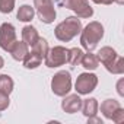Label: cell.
Listing matches in <instances>:
<instances>
[{"mask_svg": "<svg viewBox=\"0 0 124 124\" xmlns=\"http://www.w3.org/2000/svg\"><path fill=\"white\" fill-rule=\"evenodd\" d=\"M61 108L67 114H75L79 112L82 108V99L79 96V93H67L63 96L61 101Z\"/></svg>", "mask_w": 124, "mask_h": 124, "instance_id": "9", "label": "cell"}, {"mask_svg": "<svg viewBox=\"0 0 124 124\" xmlns=\"http://www.w3.org/2000/svg\"><path fill=\"white\" fill-rule=\"evenodd\" d=\"M9 53L12 54L13 60H16V61H22L23 57L29 53V45H28L26 42H23V41H18V39H16L15 44L10 47Z\"/></svg>", "mask_w": 124, "mask_h": 124, "instance_id": "10", "label": "cell"}, {"mask_svg": "<svg viewBox=\"0 0 124 124\" xmlns=\"http://www.w3.org/2000/svg\"><path fill=\"white\" fill-rule=\"evenodd\" d=\"M3 66H5V60H3V57H2V55H0V69H2Z\"/></svg>", "mask_w": 124, "mask_h": 124, "instance_id": "28", "label": "cell"}, {"mask_svg": "<svg viewBox=\"0 0 124 124\" xmlns=\"http://www.w3.org/2000/svg\"><path fill=\"white\" fill-rule=\"evenodd\" d=\"M80 66H82L83 69H86L88 72H92V70H95V69L99 66V60H98L96 54H93L92 51L83 53V55H82V60H80Z\"/></svg>", "mask_w": 124, "mask_h": 124, "instance_id": "11", "label": "cell"}, {"mask_svg": "<svg viewBox=\"0 0 124 124\" xmlns=\"http://www.w3.org/2000/svg\"><path fill=\"white\" fill-rule=\"evenodd\" d=\"M120 107H121V105H120L118 101H115V99H105V101L101 104V112H102V115H104L107 120H111L112 114H114Z\"/></svg>", "mask_w": 124, "mask_h": 124, "instance_id": "14", "label": "cell"}, {"mask_svg": "<svg viewBox=\"0 0 124 124\" xmlns=\"http://www.w3.org/2000/svg\"><path fill=\"white\" fill-rule=\"evenodd\" d=\"M34 16H35V9L31 5H22L16 13V18L21 22H31L34 19Z\"/></svg>", "mask_w": 124, "mask_h": 124, "instance_id": "16", "label": "cell"}, {"mask_svg": "<svg viewBox=\"0 0 124 124\" xmlns=\"http://www.w3.org/2000/svg\"><path fill=\"white\" fill-rule=\"evenodd\" d=\"M96 85H98V76L95 73L85 72L78 76L75 82V91L79 95H89L91 92L95 91Z\"/></svg>", "mask_w": 124, "mask_h": 124, "instance_id": "5", "label": "cell"}, {"mask_svg": "<svg viewBox=\"0 0 124 124\" xmlns=\"http://www.w3.org/2000/svg\"><path fill=\"white\" fill-rule=\"evenodd\" d=\"M111 121H114V123H117V124H120V123H123V121H124V109H123L121 107H120L114 114H112Z\"/></svg>", "mask_w": 124, "mask_h": 124, "instance_id": "24", "label": "cell"}, {"mask_svg": "<svg viewBox=\"0 0 124 124\" xmlns=\"http://www.w3.org/2000/svg\"><path fill=\"white\" fill-rule=\"evenodd\" d=\"M114 2L118 3V5H123V3H124V0H114Z\"/></svg>", "mask_w": 124, "mask_h": 124, "instance_id": "29", "label": "cell"}, {"mask_svg": "<svg viewBox=\"0 0 124 124\" xmlns=\"http://www.w3.org/2000/svg\"><path fill=\"white\" fill-rule=\"evenodd\" d=\"M23 66H25V69H37L41 63H42V58L37 54V53H34V51H31V53H28L25 57H23Z\"/></svg>", "mask_w": 124, "mask_h": 124, "instance_id": "18", "label": "cell"}, {"mask_svg": "<svg viewBox=\"0 0 124 124\" xmlns=\"http://www.w3.org/2000/svg\"><path fill=\"white\" fill-rule=\"evenodd\" d=\"M10 105V99H9V95L0 92V111H5L8 109Z\"/></svg>", "mask_w": 124, "mask_h": 124, "instance_id": "23", "label": "cell"}, {"mask_svg": "<svg viewBox=\"0 0 124 124\" xmlns=\"http://www.w3.org/2000/svg\"><path fill=\"white\" fill-rule=\"evenodd\" d=\"M69 60V48L63 45H55L48 50L47 55L44 57V63L50 69H55L60 66H64Z\"/></svg>", "mask_w": 124, "mask_h": 124, "instance_id": "4", "label": "cell"}, {"mask_svg": "<svg viewBox=\"0 0 124 124\" xmlns=\"http://www.w3.org/2000/svg\"><path fill=\"white\" fill-rule=\"evenodd\" d=\"M82 55H83V50H82V48H78V47L70 48V50H69V60H67V63H70L72 66L80 64Z\"/></svg>", "mask_w": 124, "mask_h": 124, "instance_id": "21", "label": "cell"}, {"mask_svg": "<svg viewBox=\"0 0 124 124\" xmlns=\"http://www.w3.org/2000/svg\"><path fill=\"white\" fill-rule=\"evenodd\" d=\"M98 60L101 61V63L104 64V66H107L108 63H111V61L117 57V51L112 48V47H102L99 51H98Z\"/></svg>", "mask_w": 124, "mask_h": 124, "instance_id": "15", "label": "cell"}, {"mask_svg": "<svg viewBox=\"0 0 124 124\" xmlns=\"http://www.w3.org/2000/svg\"><path fill=\"white\" fill-rule=\"evenodd\" d=\"M80 31H82L80 18H78V16H69V18H66L63 22H60L55 26L54 35L61 42H69L78 34H80Z\"/></svg>", "mask_w": 124, "mask_h": 124, "instance_id": "2", "label": "cell"}, {"mask_svg": "<svg viewBox=\"0 0 124 124\" xmlns=\"http://www.w3.org/2000/svg\"><path fill=\"white\" fill-rule=\"evenodd\" d=\"M34 9L42 23H53L55 21V9L53 0H34Z\"/></svg>", "mask_w": 124, "mask_h": 124, "instance_id": "6", "label": "cell"}, {"mask_svg": "<svg viewBox=\"0 0 124 124\" xmlns=\"http://www.w3.org/2000/svg\"><path fill=\"white\" fill-rule=\"evenodd\" d=\"M82 112L83 115L88 118V117H92V115H96L98 109H99V104H98V99L96 98H88V99H82Z\"/></svg>", "mask_w": 124, "mask_h": 124, "instance_id": "12", "label": "cell"}, {"mask_svg": "<svg viewBox=\"0 0 124 124\" xmlns=\"http://www.w3.org/2000/svg\"><path fill=\"white\" fill-rule=\"evenodd\" d=\"M64 8L73 10L78 18L89 19L93 15V9L89 5V0H63Z\"/></svg>", "mask_w": 124, "mask_h": 124, "instance_id": "7", "label": "cell"}, {"mask_svg": "<svg viewBox=\"0 0 124 124\" xmlns=\"http://www.w3.org/2000/svg\"><path fill=\"white\" fill-rule=\"evenodd\" d=\"M48 50H50V47H48V42H47V39L45 38H38L37 39V42L31 47V51H34V53H37L42 60H44V57L47 55V53H48Z\"/></svg>", "mask_w": 124, "mask_h": 124, "instance_id": "19", "label": "cell"}, {"mask_svg": "<svg viewBox=\"0 0 124 124\" xmlns=\"http://www.w3.org/2000/svg\"><path fill=\"white\" fill-rule=\"evenodd\" d=\"M102 38H104V26L98 21L89 22L80 31V45L86 51H93Z\"/></svg>", "mask_w": 124, "mask_h": 124, "instance_id": "1", "label": "cell"}, {"mask_svg": "<svg viewBox=\"0 0 124 124\" xmlns=\"http://www.w3.org/2000/svg\"><path fill=\"white\" fill-rule=\"evenodd\" d=\"M92 123H96V124H102L104 121L99 118V117H96V115H92V117H88V124H92Z\"/></svg>", "mask_w": 124, "mask_h": 124, "instance_id": "26", "label": "cell"}, {"mask_svg": "<svg viewBox=\"0 0 124 124\" xmlns=\"http://www.w3.org/2000/svg\"><path fill=\"white\" fill-rule=\"evenodd\" d=\"M16 41V29L12 23L5 22L0 25V48L9 51Z\"/></svg>", "mask_w": 124, "mask_h": 124, "instance_id": "8", "label": "cell"}, {"mask_svg": "<svg viewBox=\"0 0 124 124\" xmlns=\"http://www.w3.org/2000/svg\"><path fill=\"white\" fill-rule=\"evenodd\" d=\"M38 38H39V35H38V31H37L35 26L26 25V26L22 28V41L26 42L29 47H32V45L37 42Z\"/></svg>", "mask_w": 124, "mask_h": 124, "instance_id": "13", "label": "cell"}, {"mask_svg": "<svg viewBox=\"0 0 124 124\" xmlns=\"http://www.w3.org/2000/svg\"><path fill=\"white\" fill-rule=\"evenodd\" d=\"M16 0H0V12L2 13H10L15 9Z\"/></svg>", "mask_w": 124, "mask_h": 124, "instance_id": "22", "label": "cell"}, {"mask_svg": "<svg viewBox=\"0 0 124 124\" xmlns=\"http://www.w3.org/2000/svg\"><path fill=\"white\" fill-rule=\"evenodd\" d=\"M117 93L120 96H124V79L123 78L117 82Z\"/></svg>", "mask_w": 124, "mask_h": 124, "instance_id": "25", "label": "cell"}, {"mask_svg": "<svg viewBox=\"0 0 124 124\" xmlns=\"http://www.w3.org/2000/svg\"><path fill=\"white\" fill-rule=\"evenodd\" d=\"M13 88H15V83L9 75H0V92L10 95L13 92Z\"/></svg>", "mask_w": 124, "mask_h": 124, "instance_id": "20", "label": "cell"}, {"mask_svg": "<svg viewBox=\"0 0 124 124\" xmlns=\"http://www.w3.org/2000/svg\"><path fill=\"white\" fill-rule=\"evenodd\" d=\"M92 2L96 5H111L114 3V0H92Z\"/></svg>", "mask_w": 124, "mask_h": 124, "instance_id": "27", "label": "cell"}, {"mask_svg": "<svg viewBox=\"0 0 124 124\" xmlns=\"http://www.w3.org/2000/svg\"><path fill=\"white\" fill-rule=\"evenodd\" d=\"M105 69L112 75H123L124 73V58L117 54V57L111 61V63H108L105 66Z\"/></svg>", "mask_w": 124, "mask_h": 124, "instance_id": "17", "label": "cell"}, {"mask_svg": "<svg viewBox=\"0 0 124 124\" xmlns=\"http://www.w3.org/2000/svg\"><path fill=\"white\" fill-rule=\"evenodd\" d=\"M51 91L57 96H64L72 91V75L70 72L60 70L51 79Z\"/></svg>", "mask_w": 124, "mask_h": 124, "instance_id": "3", "label": "cell"}]
</instances>
